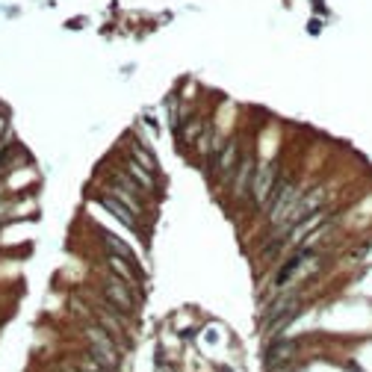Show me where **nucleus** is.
I'll list each match as a JSON object with an SVG mask.
<instances>
[{"label":"nucleus","instance_id":"obj_2","mask_svg":"<svg viewBox=\"0 0 372 372\" xmlns=\"http://www.w3.org/2000/svg\"><path fill=\"white\" fill-rule=\"evenodd\" d=\"M278 163L275 160H266V163H260L257 169H254V177H251V189H248V198H251V204L254 207H266V201L272 198V192H275V186H278Z\"/></svg>","mask_w":372,"mask_h":372},{"label":"nucleus","instance_id":"obj_1","mask_svg":"<svg viewBox=\"0 0 372 372\" xmlns=\"http://www.w3.org/2000/svg\"><path fill=\"white\" fill-rule=\"evenodd\" d=\"M95 293L101 296L103 304L115 307L118 313H124V316H130V319L139 313V296H136L121 278H115L112 272H106V269H101V266H98V272H95Z\"/></svg>","mask_w":372,"mask_h":372},{"label":"nucleus","instance_id":"obj_3","mask_svg":"<svg viewBox=\"0 0 372 372\" xmlns=\"http://www.w3.org/2000/svg\"><path fill=\"white\" fill-rule=\"evenodd\" d=\"M0 183H3V189H6V195H35L41 177H38L35 166L27 163V166H18V169L6 171V174L0 177Z\"/></svg>","mask_w":372,"mask_h":372},{"label":"nucleus","instance_id":"obj_4","mask_svg":"<svg viewBox=\"0 0 372 372\" xmlns=\"http://www.w3.org/2000/svg\"><path fill=\"white\" fill-rule=\"evenodd\" d=\"M299 340H272L269 343V349H266V355H263V364L269 367V370H281V367H290V361L299 355Z\"/></svg>","mask_w":372,"mask_h":372}]
</instances>
